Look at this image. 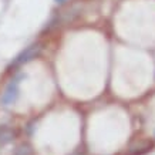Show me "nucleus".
Returning <instances> with one entry per match:
<instances>
[{
    "label": "nucleus",
    "instance_id": "nucleus-1",
    "mask_svg": "<svg viewBox=\"0 0 155 155\" xmlns=\"http://www.w3.org/2000/svg\"><path fill=\"white\" fill-rule=\"evenodd\" d=\"M41 47H40V44H31L30 47H27L24 51H21L17 56V58L14 60V66H19V64H24V63H28V61H31L33 58L38 56V53H40Z\"/></svg>",
    "mask_w": 155,
    "mask_h": 155
},
{
    "label": "nucleus",
    "instance_id": "nucleus-2",
    "mask_svg": "<svg viewBox=\"0 0 155 155\" xmlns=\"http://www.w3.org/2000/svg\"><path fill=\"white\" fill-rule=\"evenodd\" d=\"M19 98V80H13L7 87L3 97H2V103L5 105H10L14 104Z\"/></svg>",
    "mask_w": 155,
    "mask_h": 155
},
{
    "label": "nucleus",
    "instance_id": "nucleus-3",
    "mask_svg": "<svg viewBox=\"0 0 155 155\" xmlns=\"http://www.w3.org/2000/svg\"><path fill=\"white\" fill-rule=\"evenodd\" d=\"M154 147V144L148 140H138L134 141L127 150V155H142L151 151V148Z\"/></svg>",
    "mask_w": 155,
    "mask_h": 155
},
{
    "label": "nucleus",
    "instance_id": "nucleus-4",
    "mask_svg": "<svg viewBox=\"0 0 155 155\" xmlns=\"http://www.w3.org/2000/svg\"><path fill=\"white\" fill-rule=\"evenodd\" d=\"M14 131L10 128H0V145H5L14 140Z\"/></svg>",
    "mask_w": 155,
    "mask_h": 155
},
{
    "label": "nucleus",
    "instance_id": "nucleus-5",
    "mask_svg": "<svg viewBox=\"0 0 155 155\" xmlns=\"http://www.w3.org/2000/svg\"><path fill=\"white\" fill-rule=\"evenodd\" d=\"M57 3H63V2H66V0H56Z\"/></svg>",
    "mask_w": 155,
    "mask_h": 155
}]
</instances>
